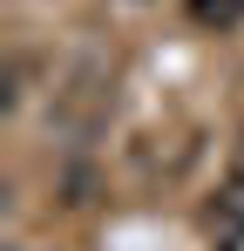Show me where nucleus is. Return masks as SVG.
Wrapping results in <instances>:
<instances>
[{"label":"nucleus","instance_id":"obj_1","mask_svg":"<svg viewBox=\"0 0 244 251\" xmlns=\"http://www.w3.org/2000/svg\"><path fill=\"white\" fill-rule=\"evenodd\" d=\"M190 21L210 27V34H231V27L244 21V0H190Z\"/></svg>","mask_w":244,"mask_h":251},{"label":"nucleus","instance_id":"obj_4","mask_svg":"<svg viewBox=\"0 0 244 251\" xmlns=\"http://www.w3.org/2000/svg\"><path fill=\"white\" fill-rule=\"evenodd\" d=\"M238 170H244V150H238Z\"/></svg>","mask_w":244,"mask_h":251},{"label":"nucleus","instance_id":"obj_3","mask_svg":"<svg viewBox=\"0 0 244 251\" xmlns=\"http://www.w3.org/2000/svg\"><path fill=\"white\" fill-rule=\"evenodd\" d=\"M217 251H244V224H224L217 231Z\"/></svg>","mask_w":244,"mask_h":251},{"label":"nucleus","instance_id":"obj_2","mask_svg":"<svg viewBox=\"0 0 244 251\" xmlns=\"http://www.w3.org/2000/svg\"><path fill=\"white\" fill-rule=\"evenodd\" d=\"M217 217H224V224H244V170L224 176V190H217Z\"/></svg>","mask_w":244,"mask_h":251}]
</instances>
